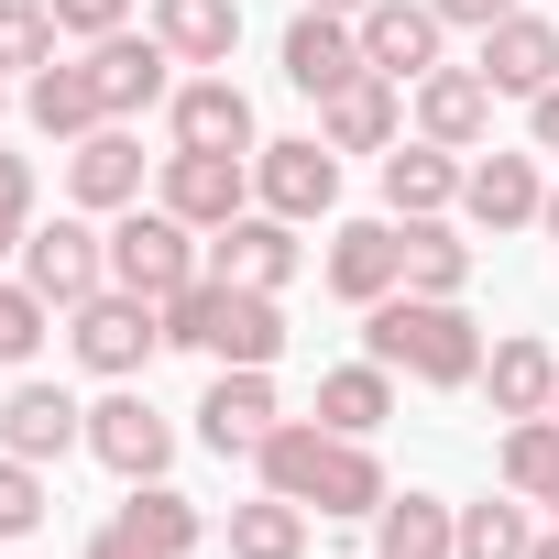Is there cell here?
I'll list each match as a JSON object with an SVG mask.
<instances>
[{
	"mask_svg": "<svg viewBox=\"0 0 559 559\" xmlns=\"http://www.w3.org/2000/svg\"><path fill=\"white\" fill-rule=\"evenodd\" d=\"M252 472H263V493H286V504H308V515H373V504L395 493L384 461H373L362 439L319 428V417H286V428L252 450Z\"/></svg>",
	"mask_w": 559,
	"mask_h": 559,
	"instance_id": "6da1fadb",
	"label": "cell"
},
{
	"mask_svg": "<svg viewBox=\"0 0 559 559\" xmlns=\"http://www.w3.org/2000/svg\"><path fill=\"white\" fill-rule=\"evenodd\" d=\"M362 341H373V362L384 373H406V384H483V330L461 319V297H373L362 308Z\"/></svg>",
	"mask_w": 559,
	"mask_h": 559,
	"instance_id": "7a4b0ae2",
	"label": "cell"
},
{
	"mask_svg": "<svg viewBox=\"0 0 559 559\" xmlns=\"http://www.w3.org/2000/svg\"><path fill=\"white\" fill-rule=\"evenodd\" d=\"M165 341L176 352H209V362H274V352H286V308H274L263 286L198 274L187 297H165Z\"/></svg>",
	"mask_w": 559,
	"mask_h": 559,
	"instance_id": "3957f363",
	"label": "cell"
},
{
	"mask_svg": "<svg viewBox=\"0 0 559 559\" xmlns=\"http://www.w3.org/2000/svg\"><path fill=\"white\" fill-rule=\"evenodd\" d=\"M198 241H209V230H187L165 198H154V209L132 198V209L110 219V286H132V297H154V308H165V297H187L198 274H209V252H198Z\"/></svg>",
	"mask_w": 559,
	"mask_h": 559,
	"instance_id": "277c9868",
	"label": "cell"
},
{
	"mask_svg": "<svg viewBox=\"0 0 559 559\" xmlns=\"http://www.w3.org/2000/svg\"><path fill=\"white\" fill-rule=\"evenodd\" d=\"M67 341H78V362H88L99 384H132V373L165 352V308L132 297V286H99V297L67 308Z\"/></svg>",
	"mask_w": 559,
	"mask_h": 559,
	"instance_id": "5b68a950",
	"label": "cell"
},
{
	"mask_svg": "<svg viewBox=\"0 0 559 559\" xmlns=\"http://www.w3.org/2000/svg\"><path fill=\"white\" fill-rule=\"evenodd\" d=\"M252 209H274V219H330L341 209V154L319 143V132H297V143H263L252 154Z\"/></svg>",
	"mask_w": 559,
	"mask_h": 559,
	"instance_id": "8992f818",
	"label": "cell"
},
{
	"mask_svg": "<svg viewBox=\"0 0 559 559\" xmlns=\"http://www.w3.org/2000/svg\"><path fill=\"white\" fill-rule=\"evenodd\" d=\"M23 286H34L45 308H78V297H99V286H110V230H88V219L23 230Z\"/></svg>",
	"mask_w": 559,
	"mask_h": 559,
	"instance_id": "52a82bcc",
	"label": "cell"
},
{
	"mask_svg": "<svg viewBox=\"0 0 559 559\" xmlns=\"http://www.w3.org/2000/svg\"><path fill=\"white\" fill-rule=\"evenodd\" d=\"M209 274H219V286H263V297H286V274H297V219L241 209L230 230H209Z\"/></svg>",
	"mask_w": 559,
	"mask_h": 559,
	"instance_id": "ba28073f",
	"label": "cell"
},
{
	"mask_svg": "<svg viewBox=\"0 0 559 559\" xmlns=\"http://www.w3.org/2000/svg\"><path fill=\"white\" fill-rule=\"evenodd\" d=\"M274 428H286V406H274L263 362H219V384H209V406H198V439H209L219 461H230V450L252 461V450H263Z\"/></svg>",
	"mask_w": 559,
	"mask_h": 559,
	"instance_id": "9c48e42d",
	"label": "cell"
},
{
	"mask_svg": "<svg viewBox=\"0 0 559 559\" xmlns=\"http://www.w3.org/2000/svg\"><path fill=\"white\" fill-rule=\"evenodd\" d=\"M352 78H373V67H362V23H352V12H297V23H286V88L341 99Z\"/></svg>",
	"mask_w": 559,
	"mask_h": 559,
	"instance_id": "30bf717a",
	"label": "cell"
},
{
	"mask_svg": "<svg viewBox=\"0 0 559 559\" xmlns=\"http://www.w3.org/2000/svg\"><path fill=\"white\" fill-rule=\"evenodd\" d=\"M165 67H176V56H165V34H132V23L88 45V88H99V110H110V121H132V110H154V99L176 88Z\"/></svg>",
	"mask_w": 559,
	"mask_h": 559,
	"instance_id": "8fae6325",
	"label": "cell"
},
{
	"mask_svg": "<svg viewBox=\"0 0 559 559\" xmlns=\"http://www.w3.org/2000/svg\"><path fill=\"white\" fill-rule=\"evenodd\" d=\"M165 110H176V154H263V132H252V99L230 88V67L187 78Z\"/></svg>",
	"mask_w": 559,
	"mask_h": 559,
	"instance_id": "7c38bea8",
	"label": "cell"
},
{
	"mask_svg": "<svg viewBox=\"0 0 559 559\" xmlns=\"http://www.w3.org/2000/svg\"><path fill=\"white\" fill-rule=\"evenodd\" d=\"M67 198H78L88 219H121V209L143 198V143H132V121H99L88 143H67Z\"/></svg>",
	"mask_w": 559,
	"mask_h": 559,
	"instance_id": "4fadbf2b",
	"label": "cell"
},
{
	"mask_svg": "<svg viewBox=\"0 0 559 559\" xmlns=\"http://www.w3.org/2000/svg\"><path fill=\"white\" fill-rule=\"evenodd\" d=\"M165 209L187 230H230L252 209V154H165Z\"/></svg>",
	"mask_w": 559,
	"mask_h": 559,
	"instance_id": "5bb4252c",
	"label": "cell"
},
{
	"mask_svg": "<svg viewBox=\"0 0 559 559\" xmlns=\"http://www.w3.org/2000/svg\"><path fill=\"white\" fill-rule=\"evenodd\" d=\"M88 450H99L121 483H165V461H176V428H165V417H154V406L121 384V395H99V406H88Z\"/></svg>",
	"mask_w": 559,
	"mask_h": 559,
	"instance_id": "9a60e30c",
	"label": "cell"
},
{
	"mask_svg": "<svg viewBox=\"0 0 559 559\" xmlns=\"http://www.w3.org/2000/svg\"><path fill=\"white\" fill-rule=\"evenodd\" d=\"M0 450L12 461H67V450H88V406L67 384H12L0 395Z\"/></svg>",
	"mask_w": 559,
	"mask_h": 559,
	"instance_id": "2e32d148",
	"label": "cell"
},
{
	"mask_svg": "<svg viewBox=\"0 0 559 559\" xmlns=\"http://www.w3.org/2000/svg\"><path fill=\"white\" fill-rule=\"evenodd\" d=\"M417 132L450 143V154H483L493 143V78L483 67H428L417 78Z\"/></svg>",
	"mask_w": 559,
	"mask_h": 559,
	"instance_id": "e0dca14e",
	"label": "cell"
},
{
	"mask_svg": "<svg viewBox=\"0 0 559 559\" xmlns=\"http://www.w3.org/2000/svg\"><path fill=\"white\" fill-rule=\"evenodd\" d=\"M472 67L493 78V99H537V88H559V23L548 12H504Z\"/></svg>",
	"mask_w": 559,
	"mask_h": 559,
	"instance_id": "ac0fdd59",
	"label": "cell"
},
{
	"mask_svg": "<svg viewBox=\"0 0 559 559\" xmlns=\"http://www.w3.org/2000/svg\"><path fill=\"white\" fill-rule=\"evenodd\" d=\"M439 12H428V0H373V12H362V67L373 78H395V88H417L428 67H439Z\"/></svg>",
	"mask_w": 559,
	"mask_h": 559,
	"instance_id": "d6986e66",
	"label": "cell"
},
{
	"mask_svg": "<svg viewBox=\"0 0 559 559\" xmlns=\"http://www.w3.org/2000/svg\"><path fill=\"white\" fill-rule=\"evenodd\" d=\"M319 143H330V154H395V143H406L395 78H352L341 99H319Z\"/></svg>",
	"mask_w": 559,
	"mask_h": 559,
	"instance_id": "ffe728a7",
	"label": "cell"
},
{
	"mask_svg": "<svg viewBox=\"0 0 559 559\" xmlns=\"http://www.w3.org/2000/svg\"><path fill=\"white\" fill-rule=\"evenodd\" d=\"M461 209H472L483 230H526V219H548L537 154H483V165H461Z\"/></svg>",
	"mask_w": 559,
	"mask_h": 559,
	"instance_id": "44dd1931",
	"label": "cell"
},
{
	"mask_svg": "<svg viewBox=\"0 0 559 559\" xmlns=\"http://www.w3.org/2000/svg\"><path fill=\"white\" fill-rule=\"evenodd\" d=\"M384 209H395V219H439V209H461V154L428 143V132L395 143V154H384Z\"/></svg>",
	"mask_w": 559,
	"mask_h": 559,
	"instance_id": "7402d4cb",
	"label": "cell"
},
{
	"mask_svg": "<svg viewBox=\"0 0 559 559\" xmlns=\"http://www.w3.org/2000/svg\"><path fill=\"white\" fill-rule=\"evenodd\" d=\"M330 286H341L352 308H373V297H395V286H406L395 219H352V230H330Z\"/></svg>",
	"mask_w": 559,
	"mask_h": 559,
	"instance_id": "603a6c76",
	"label": "cell"
},
{
	"mask_svg": "<svg viewBox=\"0 0 559 559\" xmlns=\"http://www.w3.org/2000/svg\"><path fill=\"white\" fill-rule=\"evenodd\" d=\"M23 110H34V132H45V143H88V132L110 121V110H99V88H88V56H78V67H67V56H56V67H34V78H23Z\"/></svg>",
	"mask_w": 559,
	"mask_h": 559,
	"instance_id": "cb8c5ba5",
	"label": "cell"
},
{
	"mask_svg": "<svg viewBox=\"0 0 559 559\" xmlns=\"http://www.w3.org/2000/svg\"><path fill=\"white\" fill-rule=\"evenodd\" d=\"M483 395H493V417H548V406H559L548 341H493V352H483Z\"/></svg>",
	"mask_w": 559,
	"mask_h": 559,
	"instance_id": "d4e9b609",
	"label": "cell"
},
{
	"mask_svg": "<svg viewBox=\"0 0 559 559\" xmlns=\"http://www.w3.org/2000/svg\"><path fill=\"white\" fill-rule=\"evenodd\" d=\"M450 537H461V504H439V493H384L373 504V559H450Z\"/></svg>",
	"mask_w": 559,
	"mask_h": 559,
	"instance_id": "484cf974",
	"label": "cell"
},
{
	"mask_svg": "<svg viewBox=\"0 0 559 559\" xmlns=\"http://www.w3.org/2000/svg\"><path fill=\"white\" fill-rule=\"evenodd\" d=\"M154 34L176 67H230L241 45V0H154Z\"/></svg>",
	"mask_w": 559,
	"mask_h": 559,
	"instance_id": "4316f807",
	"label": "cell"
},
{
	"mask_svg": "<svg viewBox=\"0 0 559 559\" xmlns=\"http://www.w3.org/2000/svg\"><path fill=\"white\" fill-rule=\"evenodd\" d=\"M395 252H406V297H461L472 286V241L450 230V209L439 219H395Z\"/></svg>",
	"mask_w": 559,
	"mask_h": 559,
	"instance_id": "83f0119b",
	"label": "cell"
},
{
	"mask_svg": "<svg viewBox=\"0 0 559 559\" xmlns=\"http://www.w3.org/2000/svg\"><path fill=\"white\" fill-rule=\"evenodd\" d=\"M384 417H395V373H384V362H341V373H319V428L373 439Z\"/></svg>",
	"mask_w": 559,
	"mask_h": 559,
	"instance_id": "f1b7e54d",
	"label": "cell"
},
{
	"mask_svg": "<svg viewBox=\"0 0 559 559\" xmlns=\"http://www.w3.org/2000/svg\"><path fill=\"white\" fill-rule=\"evenodd\" d=\"M537 548V504L504 483V504L483 493V504H461V537H450V559H526Z\"/></svg>",
	"mask_w": 559,
	"mask_h": 559,
	"instance_id": "f546056e",
	"label": "cell"
},
{
	"mask_svg": "<svg viewBox=\"0 0 559 559\" xmlns=\"http://www.w3.org/2000/svg\"><path fill=\"white\" fill-rule=\"evenodd\" d=\"M230 559H308V504H286V493L230 504Z\"/></svg>",
	"mask_w": 559,
	"mask_h": 559,
	"instance_id": "4dcf8cb0",
	"label": "cell"
},
{
	"mask_svg": "<svg viewBox=\"0 0 559 559\" xmlns=\"http://www.w3.org/2000/svg\"><path fill=\"white\" fill-rule=\"evenodd\" d=\"M504 483L559 515V417H504Z\"/></svg>",
	"mask_w": 559,
	"mask_h": 559,
	"instance_id": "1f68e13d",
	"label": "cell"
},
{
	"mask_svg": "<svg viewBox=\"0 0 559 559\" xmlns=\"http://www.w3.org/2000/svg\"><path fill=\"white\" fill-rule=\"evenodd\" d=\"M121 526H132V537H154L165 559H187V548L209 537V515H198V504H187L176 483H132V504H121Z\"/></svg>",
	"mask_w": 559,
	"mask_h": 559,
	"instance_id": "d6a6232c",
	"label": "cell"
},
{
	"mask_svg": "<svg viewBox=\"0 0 559 559\" xmlns=\"http://www.w3.org/2000/svg\"><path fill=\"white\" fill-rule=\"evenodd\" d=\"M56 67V12L45 0H0V78H34Z\"/></svg>",
	"mask_w": 559,
	"mask_h": 559,
	"instance_id": "836d02e7",
	"label": "cell"
},
{
	"mask_svg": "<svg viewBox=\"0 0 559 559\" xmlns=\"http://www.w3.org/2000/svg\"><path fill=\"white\" fill-rule=\"evenodd\" d=\"M45 330H56V308L23 286V274H0V362H34V352H45Z\"/></svg>",
	"mask_w": 559,
	"mask_h": 559,
	"instance_id": "e575fe53",
	"label": "cell"
},
{
	"mask_svg": "<svg viewBox=\"0 0 559 559\" xmlns=\"http://www.w3.org/2000/svg\"><path fill=\"white\" fill-rule=\"evenodd\" d=\"M34 526H45V461L0 450V537H34Z\"/></svg>",
	"mask_w": 559,
	"mask_h": 559,
	"instance_id": "d590c367",
	"label": "cell"
},
{
	"mask_svg": "<svg viewBox=\"0 0 559 559\" xmlns=\"http://www.w3.org/2000/svg\"><path fill=\"white\" fill-rule=\"evenodd\" d=\"M45 12H56V34L99 45V34H121V23H132V0H45Z\"/></svg>",
	"mask_w": 559,
	"mask_h": 559,
	"instance_id": "8d00e7d4",
	"label": "cell"
},
{
	"mask_svg": "<svg viewBox=\"0 0 559 559\" xmlns=\"http://www.w3.org/2000/svg\"><path fill=\"white\" fill-rule=\"evenodd\" d=\"M428 12H439V23H472V34H493L504 12H526V0H428Z\"/></svg>",
	"mask_w": 559,
	"mask_h": 559,
	"instance_id": "74e56055",
	"label": "cell"
},
{
	"mask_svg": "<svg viewBox=\"0 0 559 559\" xmlns=\"http://www.w3.org/2000/svg\"><path fill=\"white\" fill-rule=\"evenodd\" d=\"M88 559H165V548H154V537H132V526H121V515H110V526H99V537H88Z\"/></svg>",
	"mask_w": 559,
	"mask_h": 559,
	"instance_id": "f35d334b",
	"label": "cell"
},
{
	"mask_svg": "<svg viewBox=\"0 0 559 559\" xmlns=\"http://www.w3.org/2000/svg\"><path fill=\"white\" fill-rule=\"evenodd\" d=\"M0 209H23V219H34V165H23V154H0Z\"/></svg>",
	"mask_w": 559,
	"mask_h": 559,
	"instance_id": "ab89813d",
	"label": "cell"
},
{
	"mask_svg": "<svg viewBox=\"0 0 559 559\" xmlns=\"http://www.w3.org/2000/svg\"><path fill=\"white\" fill-rule=\"evenodd\" d=\"M526 132H537V154H559V88H537V99H526Z\"/></svg>",
	"mask_w": 559,
	"mask_h": 559,
	"instance_id": "60d3db41",
	"label": "cell"
},
{
	"mask_svg": "<svg viewBox=\"0 0 559 559\" xmlns=\"http://www.w3.org/2000/svg\"><path fill=\"white\" fill-rule=\"evenodd\" d=\"M23 230H34L23 209H0V263H12V252H23Z\"/></svg>",
	"mask_w": 559,
	"mask_h": 559,
	"instance_id": "b9f144b4",
	"label": "cell"
},
{
	"mask_svg": "<svg viewBox=\"0 0 559 559\" xmlns=\"http://www.w3.org/2000/svg\"><path fill=\"white\" fill-rule=\"evenodd\" d=\"M308 12H352V23H362V12H373V0H308Z\"/></svg>",
	"mask_w": 559,
	"mask_h": 559,
	"instance_id": "7bdbcfd3",
	"label": "cell"
},
{
	"mask_svg": "<svg viewBox=\"0 0 559 559\" xmlns=\"http://www.w3.org/2000/svg\"><path fill=\"white\" fill-rule=\"evenodd\" d=\"M526 559H559V526H537V548H526Z\"/></svg>",
	"mask_w": 559,
	"mask_h": 559,
	"instance_id": "ee69618b",
	"label": "cell"
},
{
	"mask_svg": "<svg viewBox=\"0 0 559 559\" xmlns=\"http://www.w3.org/2000/svg\"><path fill=\"white\" fill-rule=\"evenodd\" d=\"M548 230H559V187H548Z\"/></svg>",
	"mask_w": 559,
	"mask_h": 559,
	"instance_id": "f6af8a7d",
	"label": "cell"
},
{
	"mask_svg": "<svg viewBox=\"0 0 559 559\" xmlns=\"http://www.w3.org/2000/svg\"><path fill=\"white\" fill-rule=\"evenodd\" d=\"M548 417H559V406H548Z\"/></svg>",
	"mask_w": 559,
	"mask_h": 559,
	"instance_id": "bcb514c9",
	"label": "cell"
}]
</instances>
